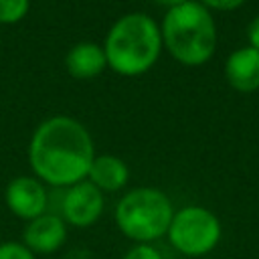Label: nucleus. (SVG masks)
<instances>
[{"label": "nucleus", "instance_id": "1", "mask_svg": "<svg viewBox=\"0 0 259 259\" xmlns=\"http://www.w3.org/2000/svg\"><path fill=\"white\" fill-rule=\"evenodd\" d=\"M95 146L87 127L69 115H53L38 123L28 142V164L49 186L69 188L87 180Z\"/></svg>", "mask_w": 259, "mask_h": 259}, {"label": "nucleus", "instance_id": "2", "mask_svg": "<svg viewBox=\"0 0 259 259\" xmlns=\"http://www.w3.org/2000/svg\"><path fill=\"white\" fill-rule=\"evenodd\" d=\"M160 24L146 12L119 16L105 34L103 51L107 67L123 77H138L150 71L162 53Z\"/></svg>", "mask_w": 259, "mask_h": 259}, {"label": "nucleus", "instance_id": "3", "mask_svg": "<svg viewBox=\"0 0 259 259\" xmlns=\"http://www.w3.org/2000/svg\"><path fill=\"white\" fill-rule=\"evenodd\" d=\"M160 32L164 49L180 65L198 67L214 55L217 24L210 10L198 0H188L166 10Z\"/></svg>", "mask_w": 259, "mask_h": 259}, {"label": "nucleus", "instance_id": "4", "mask_svg": "<svg viewBox=\"0 0 259 259\" xmlns=\"http://www.w3.org/2000/svg\"><path fill=\"white\" fill-rule=\"evenodd\" d=\"M174 206L166 192L140 186L125 192L115 206L117 229L136 243H152L168 233Z\"/></svg>", "mask_w": 259, "mask_h": 259}, {"label": "nucleus", "instance_id": "5", "mask_svg": "<svg viewBox=\"0 0 259 259\" xmlns=\"http://www.w3.org/2000/svg\"><path fill=\"white\" fill-rule=\"evenodd\" d=\"M166 237L178 253L186 257H204L219 245L223 227L212 210L200 204H188L174 210Z\"/></svg>", "mask_w": 259, "mask_h": 259}, {"label": "nucleus", "instance_id": "6", "mask_svg": "<svg viewBox=\"0 0 259 259\" xmlns=\"http://www.w3.org/2000/svg\"><path fill=\"white\" fill-rule=\"evenodd\" d=\"M103 206V192L89 180H81L65 190L61 200V214L65 223L85 229L99 221Z\"/></svg>", "mask_w": 259, "mask_h": 259}, {"label": "nucleus", "instance_id": "7", "mask_svg": "<svg viewBox=\"0 0 259 259\" xmlns=\"http://www.w3.org/2000/svg\"><path fill=\"white\" fill-rule=\"evenodd\" d=\"M6 206L18 219L26 223L45 214L49 206V192L47 186L36 176H16L8 182L6 192Z\"/></svg>", "mask_w": 259, "mask_h": 259}, {"label": "nucleus", "instance_id": "8", "mask_svg": "<svg viewBox=\"0 0 259 259\" xmlns=\"http://www.w3.org/2000/svg\"><path fill=\"white\" fill-rule=\"evenodd\" d=\"M67 241V225L63 217L45 212L26 223L22 233V245L34 255H49L59 251Z\"/></svg>", "mask_w": 259, "mask_h": 259}, {"label": "nucleus", "instance_id": "9", "mask_svg": "<svg viewBox=\"0 0 259 259\" xmlns=\"http://www.w3.org/2000/svg\"><path fill=\"white\" fill-rule=\"evenodd\" d=\"M227 83L243 93L259 89V51L253 47H241L233 51L225 61Z\"/></svg>", "mask_w": 259, "mask_h": 259}, {"label": "nucleus", "instance_id": "10", "mask_svg": "<svg viewBox=\"0 0 259 259\" xmlns=\"http://www.w3.org/2000/svg\"><path fill=\"white\" fill-rule=\"evenodd\" d=\"M65 69L73 79H79V81H89L101 75L107 69L103 45H97L91 40L73 45L65 55Z\"/></svg>", "mask_w": 259, "mask_h": 259}, {"label": "nucleus", "instance_id": "11", "mask_svg": "<svg viewBox=\"0 0 259 259\" xmlns=\"http://www.w3.org/2000/svg\"><path fill=\"white\" fill-rule=\"evenodd\" d=\"M87 180L101 192H117L127 184L130 168L121 158L113 154H95L87 172Z\"/></svg>", "mask_w": 259, "mask_h": 259}, {"label": "nucleus", "instance_id": "12", "mask_svg": "<svg viewBox=\"0 0 259 259\" xmlns=\"http://www.w3.org/2000/svg\"><path fill=\"white\" fill-rule=\"evenodd\" d=\"M30 10V0H0V24H16Z\"/></svg>", "mask_w": 259, "mask_h": 259}, {"label": "nucleus", "instance_id": "13", "mask_svg": "<svg viewBox=\"0 0 259 259\" xmlns=\"http://www.w3.org/2000/svg\"><path fill=\"white\" fill-rule=\"evenodd\" d=\"M0 259H36V257L22 243L4 241V243H0Z\"/></svg>", "mask_w": 259, "mask_h": 259}, {"label": "nucleus", "instance_id": "14", "mask_svg": "<svg viewBox=\"0 0 259 259\" xmlns=\"http://www.w3.org/2000/svg\"><path fill=\"white\" fill-rule=\"evenodd\" d=\"M123 259H164V257H162V253H160L156 247H152L150 243H138V245H134V247L123 255Z\"/></svg>", "mask_w": 259, "mask_h": 259}, {"label": "nucleus", "instance_id": "15", "mask_svg": "<svg viewBox=\"0 0 259 259\" xmlns=\"http://www.w3.org/2000/svg\"><path fill=\"white\" fill-rule=\"evenodd\" d=\"M198 2L208 10H221V12H229L245 4V0H198Z\"/></svg>", "mask_w": 259, "mask_h": 259}, {"label": "nucleus", "instance_id": "16", "mask_svg": "<svg viewBox=\"0 0 259 259\" xmlns=\"http://www.w3.org/2000/svg\"><path fill=\"white\" fill-rule=\"evenodd\" d=\"M247 38H249V47L259 51V14L249 22L247 26Z\"/></svg>", "mask_w": 259, "mask_h": 259}, {"label": "nucleus", "instance_id": "17", "mask_svg": "<svg viewBox=\"0 0 259 259\" xmlns=\"http://www.w3.org/2000/svg\"><path fill=\"white\" fill-rule=\"evenodd\" d=\"M158 4H162V6H166L168 10L170 8H174V6H180V4H184V2H188V0H156Z\"/></svg>", "mask_w": 259, "mask_h": 259}]
</instances>
